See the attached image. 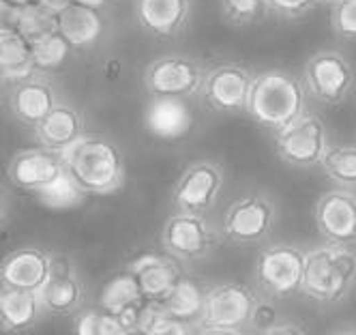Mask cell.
Here are the masks:
<instances>
[{
    "mask_svg": "<svg viewBox=\"0 0 356 335\" xmlns=\"http://www.w3.org/2000/svg\"><path fill=\"white\" fill-rule=\"evenodd\" d=\"M195 335H249L247 331L236 329H217V327H197Z\"/></svg>",
    "mask_w": 356,
    "mask_h": 335,
    "instance_id": "obj_38",
    "label": "cell"
},
{
    "mask_svg": "<svg viewBox=\"0 0 356 335\" xmlns=\"http://www.w3.org/2000/svg\"><path fill=\"white\" fill-rule=\"evenodd\" d=\"M209 67L197 56L170 52V54H161L146 65L142 84L150 97L191 101L202 95Z\"/></svg>",
    "mask_w": 356,
    "mask_h": 335,
    "instance_id": "obj_5",
    "label": "cell"
},
{
    "mask_svg": "<svg viewBox=\"0 0 356 335\" xmlns=\"http://www.w3.org/2000/svg\"><path fill=\"white\" fill-rule=\"evenodd\" d=\"M258 299L260 293L253 290L249 283H241V281L215 283L209 290L204 316H202L200 327L247 331Z\"/></svg>",
    "mask_w": 356,
    "mask_h": 335,
    "instance_id": "obj_12",
    "label": "cell"
},
{
    "mask_svg": "<svg viewBox=\"0 0 356 335\" xmlns=\"http://www.w3.org/2000/svg\"><path fill=\"white\" fill-rule=\"evenodd\" d=\"M63 164L69 180L84 196H112L124 187L122 148L104 134H86L63 153Z\"/></svg>",
    "mask_w": 356,
    "mask_h": 335,
    "instance_id": "obj_1",
    "label": "cell"
},
{
    "mask_svg": "<svg viewBox=\"0 0 356 335\" xmlns=\"http://www.w3.org/2000/svg\"><path fill=\"white\" fill-rule=\"evenodd\" d=\"M330 29L346 43H356V0H339L330 7Z\"/></svg>",
    "mask_w": 356,
    "mask_h": 335,
    "instance_id": "obj_32",
    "label": "cell"
},
{
    "mask_svg": "<svg viewBox=\"0 0 356 335\" xmlns=\"http://www.w3.org/2000/svg\"><path fill=\"white\" fill-rule=\"evenodd\" d=\"M260 335H309V333L300 322H296L292 318H282L277 325H273L270 329H266Z\"/></svg>",
    "mask_w": 356,
    "mask_h": 335,
    "instance_id": "obj_36",
    "label": "cell"
},
{
    "mask_svg": "<svg viewBox=\"0 0 356 335\" xmlns=\"http://www.w3.org/2000/svg\"><path fill=\"white\" fill-rule=\"evenodd\" d=\"M0 67L5 88L37 73L33 43L9 22L0 26Z\"/></svg>",
    "mask_w": 356,
    "mask_h": 335,
    "instance_id": "obj_25",
    "label": "cell"
},
{
    "mask_svg": "<svg viewBox=\"0 0 356 335\" xmlns=\"http://www.w3.org/2000/svg\"><path fill=\"white\" fill-rule=\"evenodd\" d=\"M314 219L324 243L356 245V192L343 187L324 192L316 200Z\"/></svg>",
    "mask_w": 356,
    "mask_h": 335,
    "instance_id": "obj_15",
    "label": "cell"
},
{
    "mask_svg": "<svg viewBox=\"0 0 356 335\" xmlns=\"http://www.w3.org/2000/svg\"><path fill=\"white\" fill-rule=\"evenodd\" d=\"M225 185L223 168L213 159L191 162L172 187L174 211L191 215H209L221 198Z\"/></svg>",
    "mask_w": 356,
    "mask_h": 335,
    "instance_id": "obj_10",
    "label": "cell"
},
{
    "mask_svg": "<svg viewBox=\"0 0 356 335\" xmlns=\"http://www.w3.org/2000/svg\"><path fill=\"white\" fill-rule=\"evenodd\" d=\"M302 84L309 99L322 106H339L356 91V67L337 49H320L302 65Z\"/></svg>",
    "mask_w": 356,
    "mask_h": 335,
    "instance_id": "obj_7",
    "label": "cell"
},
{
    "mask_svg": "<svg viewBox=\"0 0 356 335\" xmlns=\"http://www.w3.org/2000/svg\"><path fill=\"white\" fill-rule=\"evenodd\" d=\"M39 299L47 316H75L80 309H84L86 286L69 256L54 254L52 273L41 288Z\"/></svg>",
    "mask_w": 356,
    "mask_h": 335,
    "instance_id": "obj_14",
    "label": "cell"
},
{
    "mask_svg": "<svg viewBox=\"0 0 356 335\" xmlns=\"http://www.w3.org/2000/svg\"><path fill=\"white\" fill-rule=\"evenodd\" d=\"M221 237L223 235L207 215L174 211L161 228V247L178 263L191 265L209 258L217 249Z\"/></svg>",
    "mask_w": 356,
    "mask_h": 335,
    "instance_id": "obj_8",
    "label": "cell"
},
{
    "mask_svg": "<svg viewBox=\"0 0 356 335\" xmlns=\"http://www.w3.org/2000/svg\"><path fill=\"white\" fill-rule=\"evenodd\" d=\"M144 125L159 140H178L191 132L193 110L185 99L150 97L144 110Z\"/></svg>",
    "mask_w": 356,
    "mask_h": 335,
    "instance_id": "obj_23",
    "label": "cell"
},
{
    "mask_svg": "<svg viewBox=\"0 0 356 335\" xmlns=\"http://www.w3.org/2000/svg\"><path fill=\"white\" fill-rule=\"evenodd\" d=\"M333 148L326 123L307 112L284 132L275 134V153L284 164L292 168H322L328 150Z\"/></svg>",
    "mask_w": 356,
    "mask_h": 335,
    "instance_id": "obj_9",
    "label": "cell"
},
{
    "mask_svg": "<svg viewBox=\"0 0 356 335\" xmlns=\"http://www.w3.org/2000/svg\"><path fill=\"white\" fill-rule=\"evenodd\" d=\"M307 249L294 243L264 245L253 265V281L262 297L284 301L302 293Z\"/></svg>",
    "mask_w": 356,
    "mask_h": 335,
    "instance_id": "obj_4",
    "label": "cell"
},
{
    "mask_svg": "<svg viewBox=\"0 0 356 335\" xmlns=\"http://www.w3.org/2000/svg\"><path fill=\"white\" fill-rule=\"evenodd\" d=\"M211 286L200 277L193 275H183V279L176 283V288L168 295V299L161 301L165 312L191 327H200L202 316H204V305L209 297Z\"/></svg>",
    "mask_w": 356,
    "mask_h": 335,
    "instance_id": "obj_26",
    "label": "cell"
},
{
    "mask_svg": "<svg viewBox=\"0 0 356 335\" xmlns=\"http://www.w3.org/2000/svg\"><path fill=\"white\" fill-rule=\"evenodd\" d=\"M3 3V13H13V11H22L39 5L41 0H0Z\"/></svg>",
    "mask_w": 356,
    "mask_h": 335,
    "instance_id": "obj_37",
    "label": "cell"
},
{
    "mask_svg": "<svg viewBox=\"0 0 356 335\" xmlns=\"http://www.w3.org/2000/svg\"><path fill=\"white\" fill-rule=\"evenodd\" d=\"M307 101L309 95L300 75L288 69H266L256 73L247 116L262 129L279 134L309 112Z\"/></svg>",
    "mask_w": 356,
    "mask_h": 335,
    "instance_id": "obj_2",
    "label": "cell"
},
{
    "mask_svg": "<svg viewBox=\"0 0 356 335\" xmlns=\"http://www.w3.org/2000/svg\"><path fill=\"white\" fill-rule=\"evenodd\" d=\"M322 172L337 187L356 192V142L333 144L322 164Z\"/></svg>",
    "mask_w": 356,
    "mask_h": 335,
    "instance_id": "obj_29",
    "label": "cell"
},
{
    "mask_svg": "<svg viewBox=\"0 0 356 335\" xmlns=\"http://www.w3.org/2000/svg\"><path fill=\"white\" fill-rule=\"evenodd\" d=\"M181 265L183 263H178L176 258H172L161 249V251H142L136 258H131L124 267L136 275L140 288L148 301L161 303L176 288V283L183 279L185 271Z\"/></svg>",
    "mask_w": 356,
    "mask_h": 335,
    "instance_id": "obj_20",
    "label": "cell"
},
{
    "mask_svg": "<svg viewBox=\"0 0 356 335\" xmlns=\"http://www.w3.org/2000/svg\"><path fill=\"white\" fill-rule=\"evenodd\" d=\"M45 316L47 314L39 293L0 286V327H3L5 335L26 333L35 329Z\"/></svg>",
    "mask_w": 356,
    "mask_h": 335,
    "instance_id": "obj_24",
    "label": "cell"
},
{
    "mask_svg": "<svg viewBox=\"0 0 356 335\" xmlns=\"http://www.w3.org/2000/svg\"><path fill=\"white\" fill-rule=\"evenodd\" d=\"M75 5H82V7H90V9H101V11H108V7L112 5V0H71Z\"/></svg>",
    "mask_w": 356,
    "mask_h": 335,
    "instance_id": "obj_39",
    "label": "cell"
},
{
    "mask_svg": "<svg viewBox=\"0 0 356 335\" xmlns=\"http://www.w3.org/2000/svg\"><path fill=\"white\" fill-rule=\"evenodd\" d=\"M330 335H356V327H339Z\"/></svg>",
    "mask_w": 356,
    "mask_h": 335,
    "instance_id": "obj_40",
    "label": "cell"
},
{
    "mask_svg": "<svg viewBox=\"0 0 356 335\" xmlns=\"http://www.w3.org/2000/svg\"><path fill=\"white\" fill-rule=\"evenodd\" d=\"M54 267V254L39 245H22L5 256L0 265V286L41 293Z\"/></svg>",
    "mask_w": 356,
    "mask_h": 335,
    "instance_id": "obj_18",
    "label": "cell"
},
{
    "mask_svg": "<svg viewBox=\"0 0 356 335\" xmlns=\"http://www.w3.org/2000/svg\"><path fill=\"white\" fill-rule=\"evenodd\" d=\"M39 198L45 204H49V206H71L75 202H80L84 198V194L78 187H75L71 180H69V176L65 174L56 185H52L49 189L41 192Z\"/></svg>",
    "mask_w": 356,
    "mask_h": 335,
    "instance_id": "obj_34",
    "label": "cell"
},
{
    "mask_svg": "<svg viewBox=\"0 0 356 335\" xmlns=\"http://www.w3.org/2000/svg\"><path fill=\"white\" fill-rule=\"evenodd\" d=\"M120 335H140V333H131V331H122Z\"/></svg>",
    "mask_w": 356,
    "mask_h": 335,
    "instance_id": "obj_42",
    "label": "cell"
},
{
    "mask_svg": "<svg viewBox=\"0 0 356 335\" xmlns=\"http://www.w3.org/2000/svg\"><path fill=\"white\" fill-rule=\"evenodd\" d=\"M219 11L223 20L236 29H249L270 15L266 0H219Z\"/></svg>",
    "mask_w": 356,
    "mask_h": 335,
    "instance_id": "obj_30",
    "label": "cell"
},
{
    "mask_svg": "<svg viewBox=\"0 0 356 335\" xmlns=\"http://www.w3.org/2000/svg\"><path fill=\"white\" fill-rule=\"evenodd\" d=\"M256 82V73L247 65L236 61H221L209 67L202 101L204 106L219 114H247L249 95Z\"/></svg>",
    "mask_w": 356,
    "mask_h": 335,
    "instance_id": "obj_11",
    "label": "cell"
},
{
    "mask_svg": "<svg viewBox=\"0 0 356 335\" xmlns=\"http://www.w3.org/2000/svg\"><path fill=\"white\" fill-rule=\"evenodd\" d=\"M58 17H60L58 13L49 11L43 5H35L22 11H13V13H3V22H9L11 26H15L31 43L54 31H60Z\"/></svg>",
    "mask_w": 356,
    "mask_h": 335,
    "instance_id": "obj_28",
    "label": "cell"
},
{
    "mask_svg": "<svg viewBox=\"0 0 356 335\" xmlns=\"http://www.w3.org/2000/svg\"><path fill=\"white\" fill-rule=\"evenodd\" d=\"M65 164L63 155L47 150L43 146H31L17 150L9 166H7V180L22 192L29 194H41L56 185L65 176Z\"/></svg>",
    "mask_w": 356,
    "mask_h": 335,
    "instance_id": "obj_13",
    "label": "cell"
},
{
    "mask_svg": "<svg viewBox=\"0 0 356 335\" xmlns=\"http://www.w3.org/2000/svg\"><path fill=\"white\" fill-rule=\"evenodd\" d=\"M356 286V249L350 245L320 243L307 249L302 295L318 305H337Z\"/></svg>",
    "mask_w": 356,
    "mask_h": 335,
    "instance_id": "obj_3",
    "label": "cell"
},
{
    "mask_svg": "<svg viewBox=\"0 0 356 335\" xmlns=\"http://www.w3.org/2000/svg\"><path fill=\"white\" fill-rule=\"evenodd\" d=\"M320 3H322V5H328V7H333V5L339 3V0H320Z\"/></svg>",
    "mask_w": 356,
    "mask_h": 335,
    "instance_id": "obj_41",
    "label": "cell"
},
{
    "mask_svg": "<svg viewBox=\"0 0 356 335\" xmlns=\"http://www.w3.org/2000/svg\"><path fill=\"white\" fill-rule=\"evenodd\" d=\"M146 303L148 299L144 297L136 275L127 267H122L104 283L97 301L99 307H104L106 312L114 314L120 320L122 329L131 333H138L140 329V316Z\"/></svg>",
    "mask_w": 356,
    "mask_h": 335,
    "instance_id": "obj_19",
    "label": "cell"
},
{
    "mask_svg": "<svg viewBox=\"0 0 356 335\" xmlns=\"http://www.w3.org/2000/svg\"><path fill=\"white\" fill-rule=\"evenodd\" d=\"M33 132H35L39 146L54 150L58 155L67 153L71 146H75L88 134L80 108H75L73 103H67V101H60Z\"/></svg>",
    "mask_w": 356,
    "mask_h": 335,
    "instance_id": "obj_22",
    "label": "cell"
},
{
    "mask_svg": "<svg viewBox=\"0 0 356 335\" xmlns=\"http://www.w3.org/2000/svg\"><path fill=\"white\" fill-rule=\"evenodd\" d=\"M279 320H282V318H279V312H277L275 301L260 295L256 307H253V314H251V320H249L247 331H253L256 335H260V333H264L266 329H270L273 325H277Z\"/></svg>",
    "mask_w": 356,
    "mask_h": 335,
    "instance_id": "obj_35",
    "label": "cell"
},
{
    "mask_svg": "<svg viewBox=\"0 0 356 335\" xmlns=\"http://www.w3.org/2000/svg\"><path fill=\"white\" fill-rule=\"evenodd\" d=\"M33 52H35L37 73L52 77L69 63L75 49L71 47V43L67 41V37L60 31H54V33L33 41Z\"/></svg>",
    "mask_w": 356,
    "mask_h": 335,
    "instance_id": "obj_27",
    "label": "cell"
},
{
    "mask_svg": "<svg viewBox=\"0 0 356 335\" xmlns=\"http://www.w3.org/2000/svg\"><path fill=\"white\" fill-rule=\"evenodd\" d=\"M195 0H134L136 22L152 39L174 41L191 24Z\"/></svg>",
    "mask_w": 356,
    "mask_h": 335,
    "instance_id": "obj_17",
    "label": "cell"
},
{
    "mask_svg": "<svg viewBox=\"0 0 356 335\" xmlns=\"http://www.w3.org/2000/svg\"><path fill=\"white\" fill-rule=\"evenodd\" d=\"M266 5L270 9V15L279 20H302L309 13H314L322 3L320 0H266Z\"/></svg>",
    "mask_w": 356,
    "mask_h": 335,
    "instance_id": "obj_33",
    "label": "cell"
},
{
    "mask_svg": "<svg viewBox=\"0 0 356 335\" xmlns=\"http://www.w3.org/2000/svg\"><path fill=\"white\" fill-rule=\"evenodd\" d=\"M5 99L11 116L29 129H35L60 103L54 82L49 80V75L41 73L7 86Z\"/></svg>",
    "mask_w": 356,
    "mask_h": 335,
    "instance_id": "obj_16",
    "label": "cell"
},
{
    "mask_svg": "<svg viewBox=\"0 0 356 335\" xmlns=\"http://www.w3.org/2000/svg\"><path fill=\"white\" fill-rule=\"evenodd\" d=\"M108 11L69 3L58 17V29L78 54H90L106 43L110 35Z\"/></svg>",
    "mask_w": 356,
    "mask_h": 335,
    "instance_id": "obj_21",
    "label": "cell"
},
{
    "mask_svg": "<svg viewBox=\"0 0 356 335\" xmlns=\"http://www.w3.org/2000/svg\"><path fill=\"white\" fill-rule=\"evenodd\" d=\"M120 320L104 307H84L73 316V335H120Z\"/></svg>",
    "mask_w": 356,
    "mask_h": 335,
    "instance_id": "obj_31",
    "label": "cell"
},
{
    "mask_svg": "<svg viewBox=\"0 0 356 335\" xmlns=\"http://www.w3.org/2000/svg\"><path fill=\"white\" fill-rule=\"evenodd\" d=\"M277 226V204L264 192H249L234 200L223 215L221 235L238 247L264 245Z\"/></svg>",
    "mask_w": 356,
    "mask_h": 335,
    "instance_id": "obj_6",
    "label": "cell"
}]
</instances>
